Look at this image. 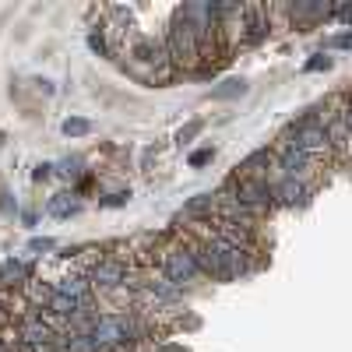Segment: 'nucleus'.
Masks as SVG:
<instances>
[{"label": "nucleus", "instance_id": "obj_1", "mask_svg": "<svg viewBox=\"0 0 352 352\" xmlns=\"http://www.w3.org/2000/svg\"><path fill=\"white\" fill-rule=\"evenodd\" d=\"M134 335H138V324L131 317L109 314V317H99L92 324V342L99 349H106V345H127V342H134Z\"/></svg>", "mask_w": 352, "mask_h": 352}, {"label": "nucleus", "instance_id": "obj_2", "mask_svg": "<svg viewBox=\"0 0 352 352\" xmlns=\"http://www.w3.org/2000/svg\"><path fill=\"white\" fill-rule=\"evenodd\" d=\"M197 50H201V39L194 36V28L184 18H176V25L169 28V56L180 64H194Z\"/></svg>", "mask_w": 352, "mask_h": 352}, {"label": "nucleus", "instance_id": "obj_3", "mask_svg": "<svg viewBox=\"0 0 352 352\" xmlns=\"http://www.w3.org/2000/svg\"><path fill=\"white\" fill-rule=\"evenodd\" d=\"M296 148H303L310 159H317V155H324L331 144H328V127L324 124H303L300 131H296Z\"/></svg>", "mask_w": 352, "mask_h": 352}, {"label": "nucleus", "instance_id": "obj_4", "mask_svg": "<svg viewBox=\"0 0 352 352\" xmlns=\"http://www.w3.org/2000/svg\"><path fill=\"white\" fill-rule=\"evenodd\" d=\"M197 272H201V268H197V257H194L190 250H173V254H166V278H169V282L184 285V282H190Z\"/></svg>", "mask_w": 352, "mask_h": 352}, {"label": "nucleus", "instance_id": "obj_5", "mask_svg": "<svg viewBox=\"0 0 352 352\" xmlns=\"http://www.w3.org/2000/svg\"><path fill=\"white\" fill-rule=\"evenodd\" d=\"M240 201L247 204L250 212H261V208H268L275 197H272V187L264 180H243L240 184Z\"/></svg>", "mask_w": 352, "mask_h": 352}, {"label": "nucleus", "instance_id": "obj_6", "mask_svg": "<svg viewBox=\"0 0 352 352\" xmlns=\"http://www.w3.org/2000/svg\"><path fill=\"white\" fill-rule=\"evenodd\" d=\"M310 162H314V159H310L303 148H296L292 141L285 144V148H282V155H278V169H282L285 176H300V173H303Z\"/></svg>", "mask_w": 352, "mask_h": 352}, {"label": "nucleus", "instance_id": "obj_7", "mask_svg": "<svg viewBox=\"0 0 352 352\" xmlns=\"http://www.w3.org/2000/svg\"><path fill=\"white\" fill-rule=\"evenodd\" d=\"M272 197L278 204H300V201H307V187L296 180V176H282V180L272 187Z\"/></svg>", "mask_w": 352, "mask_h": 352}, {"label": "nucleus", "instance_id": "obj_8", "mask_svg": "<svg viewBox=\"0 0 352 352\" xmlns=\"http://www.w3.org/2000/svg\"><path fill=\"white\" fill-rule=\"evenodd\" d=\"M328 144L338 152L352 148V116H338V120L328 124Z\"/></svg>", "mask_w": 352, "mask_h": 352}, {"label": "nucleus", "instance_id": "obj_9", "mask_svg": "<svg viewBox=\"0 0 352 352\" xmlns=\"http://www.w3.org/2000/svg\"><path fill=\"white\" fill-rule=\"evenodd\" d=\"M92 282L102 285V289L120 285V282H124V264H120V261H99L96 272H92Z\"/></svg>", "mask_w": 352, "mask_h": 352}, {"label": "nucleus", "instance_id": "obj_10", "mask_svg": "<svg viewBox=\"0 0 352 352\" xmlns=\"http://www.w3.org/2000/svg\"><path fill=\"white\" fill-rule=\"evenodd\" d=\"M21 338L28 342V345H36V349H43V345H50V338H53V331L43 324V317H28L25 324H21Z\"/></svg>", "mask_w": 352, "mask_h": 352}, {"label": "nucleus", "instance_id": "obj_11", "mask_svg": "<svg viewBox=\"0 0 352 352\" xmlns=\"http://www.w3.org/2000/svg\"><path fill=\"white\" fill-rule=\"evenodd\" d=\"M194 257H197V268H201V272H208V275H215V278H229V272H226V261H222L212 247L194 250Z\"/></svg>", "mask_w": 352, "mask_h": 352}, {"label": "nucleus", "instance_id": "obj_12", "mask_svg": "<svg viewBox=\"0 0 352 352\" xmlns=\"http://www.w3.org/2000/svg\"><path fill=\"white\" fill-rule=\"evenodd\" d=\"M46 307L53 310V314H60V317H78L88 303H81V300H71V296H64V292H50V300H46Z\"/></svg>", "mask_w": 352, "mask_h": 352}, {"label": "nucleus", "instance_id": "obj_13", "mask_svg": "<svg viewBox=\"0 0 352 352\" xmlns=\"http://www.w3.org/2000/svg\"><path fill=\"white\" fill-rule=\"evenodd\" d=\"M88 285L85 278H64V282H56V292H64V296H71V300H81V303H88Z\"/></svg>", "mask_w": 352, "mask_h": 352}, {"label": "nucleus", "instance_id": "obj_14", "mask_svg": "<svg viewBox=\"0 0 352 352\" xmlns=\"http://www.w3.org/2000/svg\"><path fill=\"white\" fill-rule=\"evenodd\" d=\"M78 212V201H74V194H56V197H50V215H56V219H67V215H74Z\"/></svg>", "mask_w": 352, "mask_h": 352}, {"label": "nucleus", "instance_id": "obj_15", "mask_svg": "<svg viewBox=\"0 0 352 352\" xmlns=\"http://www.w3.org/2000/svg\"><path fill=\"white\" fill-rule=\"evenodd\" d=\"M148 289H152V292H159L162 300H176V296H180V285L169 282V278H152V282H148Z\"/></svg>", "mask_w": 352, "mask_h": 352}, {"label": "nucleus", "instance_id": "obj_16", "mask_svg": "<svg viewBox=\"0 0 352 352\" xmlns=\"http://www.w3.org/2000/svg\"><path fill=\"white\" fill-rule=\"evenodd\" d=\"M134 53L141 56V60H155V64L162 60V46H159V43H152V39H141V43L134 46Z\"/></svg>", "mask_w": 352, "mask_h": 352}, {"label": "nucleus", "instance_id": "obj_17", "mask_svg": "<svg viewBox=\"0 0 352 352\" xmlns=\"http://www.w3.org/2000/svg\"><path fill=\"white\" fill-rule=\"evenodd\" d=\"M215 204H219V197H208V194H197V197H194V201L187 204V212H184V215H201V212H212Z\"/></svg>", "mask_w": 352, "mask_h": 352}, {"label": "nucleus", "instance_id": "obj_18", "mask_svg": "<svg viewBox=\"0 0 352 352\" xmlns=\"http://www.w3.org/2000/svg\"><path fill=\"white\" fill-rule=\"evenodd\" d=\"M67 352H99V345L92 342V335H71L67 338Z\"/></svg>", "mask_w": 352, "mask_h": 352}, {"label": "nucleus", "instance_id": "obj_19", "mask_svg": "<svg viewBox=\"0 0 352 352\" xmlns=\"http://www.w3.org/2000/svg\"><path fill=\"white\" fill-rule=\"evenodd\" d=\"M268 159H272V155H268V148H261V152H254L250 159H243V162H240V173H243V176H254V173H257V166H264Z\"/></svg>", "mask_w": 352, "mask_h": 352}, {"label": "nucleus", "instance_id": "obj_20", "mask_svg": "<svg viewBox=\"0 0 352 352\" xmlns=\"http://www.w3.org/2000/svg\"><path fill=\"white\" fill-rule=\"evenodd\" d=\"M88 131H92V124L81 120V116H71V120H64V134H67V138H81V134H88Z\"/></svg>", "mask_w": 352, "mask_h": 352}, {"label": "nucleus", "instance_id": "obj_21", "mask_svg": "<svg viewBox=\"0 0 352 352\" xmlns=\"http://www.w3.org/2000/svg\"><path fill=\"white\" fill-rule=\"evenodd\" d=\"M247 85L243 81H226L222 88H215V99H229V96H243Z\"/></svg>", "mask_w": 352, "mask_h": 352}, {"label": "nucleus", "instance_id": "obj_22", "mask_svg": "<svg viewBox=\"0 0 352 352\" xmlns=\"http://www.w3.org/2000/svg\"><path fill=\"white\" fill-rule=\"evenodd\" d=\"M0 278L11 282V278H25V264L18 261H4V268H0Z\"/></svg>", "mask_w": 352, "mask_h": 352}, {"label": "nucleus", "instance_id": "obj_23", "mask_svg": "<svg viewBox=\"0 0 352 352\" xmlns=\"http://www.w3.org/2000/svg\"><path fill=\"white\" fill-rule=\"evenodd\" d=\"M56 173H60V176H78V173H81V162H78V159H64Z\"/></svg>", "mask_w": 352, "mask_h": 352}, {"label": "nucleus", "instance_id": "obj_24", "mask_svg": "<svg viewBox=\"0 0 352 352\" xmlns=\"http://www.w3.org/2000/svg\"><path fill=\"white\" fill-rule=\"evenodd\" d=\"M201 127H204L201 120H190V124L180 131V141H190V138H197V134H201Z\"/></svg>", "mask_w": 352, "mask_h": 352}, {"label": "nucleus", "instance_id": "obj_25", "mask_svg": "<svg viewBox=\"0 0 352 352\" xmlns=\"http://www.w3.org/2000/svg\"><path fill=\"white\" fill-rule=\"evenodd\" d=\"M208 159H212V148H197V152L190 155V166H204Z\"/></svg>", "mask_w": 352, "mask_h": 352}, {"label": "nucleus", "instance_id": "obj_26", "mask_svg": "<svg viewBox=\"0 0 352 352\" xmlns=\"http://www.w3.org/2000/svg\"><path fill=\"white\" fill-rule=\"evenodd\" d=\"M331 67V56H317V60L307 64V71H328Z\"/></svg>", "mask_w": 352, "mask_h": 352}, {"label": "nucleus", "instance_id": "obj_27", "mask_svg": "<svg viewBox=\"0 0 352 352\" xmlns=\"http://www.w3.org/2000/svg\"><path fill=\"white\" fill-rule=\"evenodd\" d=\"M331 46H342V50H345V46H352V32H342V36H335V39H331Z\"/></svg>", "mask_w": 352, "mask_h": 352}, {"label": "nucleus", "instance_id": "obj_28", "mask_svg": "<svg viewBox=\"0 0 352 352\" xmlns=\"http://www.w3.org/2000/svg\"><path fill=\"white\" fill-rule=\"evenodd\" d=\"M53 240H32V250H50Z\"/></svg>", "mask_w": 352, "mask_h": 352}, {"label": "nucleus", "instance_id": "obj_29", "mask_svg": "<svg viewBox=\"0 0 352 352\" xmlns=\"http://www.w3.org/2000/svg\"><path fill=\"white\" fill-rule=\"evenodd\" d=\"M88 43H92V50H99V53H102V50H106V43H102V39H99V36H92V39H88Z\"/></svg>", "mask_w": 352, "mask_h": 352}, {"label": "nucleus", "instance_id": "obj_30", "mask_svg": "<svg viewBox=\"0 0 352 352\" xmlns=\"http://www.w3.org/2000/svg\"><path fill=\"white\" fill-rule=\"evenodd\" d=\"M338 18H345V21H352V8H338Z\"/></svg>", "mask_w": 352, "mask_h": 352}, {"label": "nucleus", "instance_id": "obj_31", "mask_svg": "<svg viewBox=\"0 0 352 352\" xmlns=\"http://www.w3.org/2000/svg\"><path fill=\"white\" fill-rule=\"evenodd\" d=\"M0 352H8V349H4V345H0Z\"/></svg>", "mask_w": 352, "mask_h": 352}]
</instances>
